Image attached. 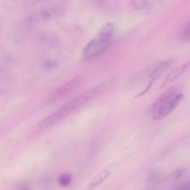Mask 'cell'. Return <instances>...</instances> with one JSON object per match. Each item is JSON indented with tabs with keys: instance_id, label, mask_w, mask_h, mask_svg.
<instances>
[{
	"instance_id": "6da1fadb",
	"label": "cell",
	"mask_w": 190,
	"mask_h": 190,
	"mask_svg": "<svg viewBox=\"0 0 190 190\" xmlns=\"http://www.w3.org/2000/svg\"><path fill=\"white\" fill-rule=\"evenodd\" d=\"M110 40L99 37L93 39L86 46L83 51L84 58L94 59L102 55L109 47Z\"/></svg>"
},
{
	"instance_id": "7a4b0ae2",
	"label": "cell",
	"mask_w": 190,
	"mask_h": 190,
	"mask_svg": "<svg viewBox=\"0 0 190 190\" xmlns=\"http://www.w3.org/2000/svg\"><path fill=\"white\" fill-rule=\"evenodd\" d=\"M76 109L75 105L71 101L55 113L44 119L39 123V126L42 128H49L68 116Z\"/></svg>"
},
{
	"instance_id": "3957f363",
	"label": "cell",
	"mask_w": 190,
	"mask_h": 190,
	"mask_svg": "<svg viewBox=\"0 0 190 190\" xmlns=\"http://www.w3.org/2000/svg\"><path fill=\"white\" fill-rule=\"evenodd\" d=\"M183 86V84L181 83L178 84L166 90L150 106L149 110L150 114L152 115L161 106L181 93Z\"/></svg>"
},
{
	"instance_id": "277c9868",
	"label": "cell",
	"mask_w": 190,
	"mask_h": 190,
	"mask_svg": "<svg viewBox=\"0 0 190 190\" xmlns=\"http://www.w3.org/2000/svg\"><path fill=\"white\" fill-rule=\"evenodd\" d=\"M184 98V94L180 93L172 99L159 107L152 115L153 119L156 121L163 119L175 109Z\"/></svg>"
},
{
	"instance_id": "5b68a950",
	"label": "cell",
	"mask_w": 190,
	"mask_h": 190,
	"mask_svg": "<svg viewBox=\"0 0 190 190\" xmlns=\"http://www.w3.org/2000/svg\"><path fill=\"white\" fill-rule=\"evenodd\" d=\"M174 62L172 59H167L157 62L152 69L150 74L149 83L146 88L138 96L145 94L150 89L153 82L172 65Z\"/></svg>"
},
{
	"instance_id": "8992f818",
	"label": "cell",
	"mask_w": 190,
	"mask_h": 190,
	"mask_svg": "<svg viewBox=\"0 0 190 190\" xmlns=\"http://www.w3.org/2000/svg\"><path fill=\"white\" fill-rule=\"evenodd\" d=\"M81 78L77 77L72 79L55 90L49 95L48 98L51 100H54L65 97L72 92L80 84Z\"/></svg>"
},
{
	"instance_id": "52a82bcc",
	"label": "cell",
	"mask_w": 190,
	"mask_h": 190,
	"mask_svg": "<svg viewBox=\"0 0 190 190\" xmlns=\"http://www.w3.org/2000/svg\"><path fill=\"white\" fill-rule=\"evenodd\" d=\"M190 65V59L188 62L173 69L166 76L162 83L161 88L163 89L168 85L176 80L180 76L184 73Z\"/></svg>"
},
{
	"instance_id": "ba28073f",
	"label": "cell",
	"mask_w": 190,
	"mask_h": 190,
	"mask_svg": "<svg viewBox=\"0 0 190 190\" xmlns=\"http://www.w3.org/2000/svg\"><path fill=\"white\" fill-rule=\"evenodd\" d=\"M110 169H103L96 176L91 182V187H94L99 185L107 178L110 174Z\"/></svg>"
},
{
	"instance_id": "9c48e42d",
	"label": "cell",
	"mask_w": 190,
	"mask_h": 190,
	"mask_svg": "<svg viewBox=\"0 0 190 190\" xmlns=\"http://www.w3.org/2000/svg\"><path fill=\"white\" fill-rule=\"evenodd\" d=\"M113 25L111 23H108L103 26L100 32L98 37L107 40H111L114 33Z\"/></svg>"
},
{
	"instance_id": "30bf717a",
	"label": "cell",
	"mask_w": 190,
	"mask_h": 190,
	"mask_svg": "<svg viewBox=\"0 0 190 190\" xmlns=\"http://www.w3.org/2000/svg\"><path fill=\"white\" fill-rule=\"evenodd\" d=\"M72 178L68 174H63L59 176L58 181L59 184L63 187H66L71 184Z\"/></svg>"
},
{
	"instance_id": "8fae6325",
	"label": "cell",
	"mask_w": 190,
	"mask_h": 190,
	"mask_svg": "<svg viewBox=\"0 0 190 190\" xmlns=\"http://www.w3.org/2000/svg\"><path fill=\"white\" fill-rule=\"evenodd\" d=\"M132 4L135 9L140 10L145 9L148 2L147 0H132Z\"/></svg>"
},
{
	"instance_id": "7c38bea8",
	"label": "cell",
	"mask_w": 190,
	"mask_h": 190,
	"mask_svg": "<svg viewBox=\"0 0 190 190\" xmlns=\"http://www.w3.org/2000/svg\"><path fill=\"white\" fill-rule=\"evenodd\" d=\"M182 37L184 41L190 42V21L186 25L183 30Z\"/></svg>"
},
{
	"instance_id": "4fadbf2b",
	"label": "cell",
	"mask_w": 190,
	"mask_h": 190,
	"mask_svg": "<svg viewBox=\"0 0 190 190\" xmlns=\"http://www.w3.org/2000/svg\"><path fill=\"white\" fill-rule=\"evenodd\" d=\"M185 172V169H178L177 170L174 171L172 173V177L174 179H178V178H180L184 174Z\"/></svg>"
},
{
	"instance_id": "5bb4252c",
	"label": "cell",
	"mask_w": 190,
	"mask_h": 190,
	"mask_svg": "<svg viewBox=\"0 0 190 190\" xmlns=\"http://www.w3.org/2000/svg\"><path fill=\"white\" fill-rule=\"evenodd\" d=\"M37 23V21L33 16H30L28 18L27 21V25L30 27L34 26Z\"/></svg>"
},
{
	"instance_id": "9a60e30c",
	"label": "cell",
	"mask_w": 190,
	"mask_h": 190,
	"mask_svg": "<svg viewBox=\"0 0 190 190\" xmlns=\"http://www.w3.org/2000/svg\"><path fill=\"white\" fill-rule=\"evenodd\" d=\"M56 64L53 62H49L46 64V67L48 68L53 67L55 66Z\"/></svg>"
},
{
	"instance_id": "2e32d148",
	"label": "cell",
	"mask_w": 190,
	"mask_h": 190,
	"mask_svg": "<svg viewBox=\"0 0 190 190\" xmlns=\"http://www.w3.org/2000/svg\"><path fill=\"white\" fill-rule=\"evenodd\" d=\"M44 17L45 19H48L50 18V15L49 13L47 11H44L43 12Z\"/></svg>"
},
{
	"instance_id": "e0dca14e",
	"label": "cell",
	"mask_w": 190,
	"mask_h": 190,
	"mask_svg": "<svg viewBox=\"0 0 190 190\" xmlns=\"http://www.w3.org/2000/svg\"><path fill=\"white\" fill-rule=\"evenodd\" d=\"M34 1L35 2H40L42 1V0H34Z\"/></svg>"
},
{
	"instance_id": "ac0fdd59",
	"label": "cell",
	"mask_w": 190,
	"mask_h": 190,
	"mask_svg": "<svg viewBox=\"0 0 190 190\" xmlns=\"http://www.w3.org/2000/svg\"><path fill=\"white\" fill-rule=\"evenodd\" d=\"M10 1H11L12 2H16L18 0H10Z\"/></svg>"
},
{
	"instance_id": "d6986e66",
	"label": "cell",
	"mask_w": 190,
	"mask_h": 190,
	"mask_svg": "<svg viewBox=\"0 0 190 190\" xmlns=\"http://www.w3.org/2000/svg\"><path fill=\"white\" fill-rule=\"evenodd\" d=\"M97 1L99 2H102L105 1L106 0H97Z\"/></svg>"
}]
</instances>
